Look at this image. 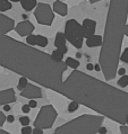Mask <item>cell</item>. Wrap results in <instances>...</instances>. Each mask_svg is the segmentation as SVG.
<instances>
[{"instance_id":"obj_9","label":"cell","mask_w":128,"mask_h":134,"mask_svg":"<svg viewBox=\"0 0 128 134\" xmlns=\"http://www.w3.org/2000/svg\"><path fill=\"white\" fill-rule=\"evenodd\" d=\"M15 31L19 36H28L29 34H32L34 32V25L29 20H24L16 25Z\"/></svg>"},{"instance_id":"obj_42","label":"cell","mask_w":128,"mask_h":134,"mask_svg":"<svg viewBox=\"0 0 128 134\" xmlns=\"http://www.w3.org/2000/svg\"><path fill=\"white\" fill-rule=\"evenodd\" d=\"M10 1H13V2H19V1H22V0H10Z\"/></svg>"},{"instance_id":"obj_31","label":"cell","mask_w":128,"mask_h":134,"mask_svg":"<svg viewBox=\"0 0 128 134\" xmlns=\"http://www.w3.org/2000/svg\"><path fill=\"white\" fill-rule=\"evenodd\" d=\"M125 73H126V69H125V68H118L117 74H119V76H124Z\"/></svg>"},{"instance_id":"obj_24","label":"cell","mask_w":128,"mask_h":134,"mask_svg":"<svg viewBox=\"0 0 128 134\" xmlns=\"http://www.w3.org/2000/svg\"><path fill=\"white\" fill-rule=\"evenodd\" d=\"M117 83H118V86H119V87H121V88L127 87V86H128V76H125V74L121 76V78L118 80V82H117Z\"/></svg>"},{"instance_id":"obj_14","label":"cell","mask_w":128,"mask_h":134,"mask_svg":"<svg viewBox=\"0 0 128 134\" xmlns=\"http://www.w3.org/2000/svg\"><path fill=\"white\" fill-rule=\"evenodd\" d=\"M53 12L60 15V16H66L68 14V6L65 2L57 0V1L53 2Z\"/></svg>"},{"instance_id":"obj_20","label":"cell","mask_w":128,"mask_h":134,"mask_svg":"<svg viewBox=\"0 0 128 134\" xmlns=\"http://www.w3.org/2000/svg\"><path fill=\"white\" fill-rule=\"evenodd\" d=\"M49 41L47 37H44L42 35H37V45L41 46V47H46L48 45Z\"/></svg>"},{"instance_id":"obj_1","label":"cell","mask_w":128,"mask_h":134,"mask_svg":"<svg viewBox=\"0 0 128 134\" xmlns=\"http://www.w3.org/2000/svg\"><path fill=\"white\" fill-rule=\"evenodd\" d=\"M58 94L121 125L127 124L128 92L75 69L62 81Z\"/></svg>"},{"instance_id":"obj_3","label":"cell","mask_w":128,"mask_h":134,"mask_svg":"<svg viewBox=\"0 0 128 134\" xmlns=\"http://www.w3.org/2000/svg\"><path fill=\"white\" fill-rule=\"evenodd\" d=\"M127 16L128 0H110L99 58V64L107 81L114 80L117 76L127 26Z\"/></svg>"},{"instance_id":"obj_6","label":"cell","mask_w":128,"mask_h":134,"mask_svg":"<svg viewBox=\"0 0 128 134\" xmlns=\"http://www.w3.org/2000/svg\"><path fill=\"white\" fill-rule=\"evenodd\" d=\"M58 117V113L52 105H44L41 107V109L37 114L34 121V127L41 129H51L55 121Z\"/></svg>"},{"instance_id":"obj_40","label":"cell","mask_w":128,"mask_h":134,"mask_svg":"<svg viewBox=\"0 0 128 134\" xmlns=\"http://www.w3.org/2000/svg\"><path fill=\"white\" fill-rule=\"evenodd\" d=\"M97 1H100V0H90V2H91V3H95Z\"/></svg>"},{"instance_id":"obj_25","label":"cell","mask_w":128,"mask_h":134,"mask_svg":"<svg viewBox=\"0 0 128 134\" xmlns=\"http://www.w3.org/2000/svg\"><path fill=\"white\" fill-rule=\"evenodd\" d=\"M120 60L128 64V47L124 50V52L121 53V55H120Z\"/></svg>"},{"instance_id":"obj_43","label":"cell","mask_w":128,"mask_h":134,"mask_svg":"<svg viewBox=\"0 0 128 134\" xmlns=\"http://www.w3.org/2000/svg\"><path fill=\"white\" fill-rule=\"evenodd\" d=\"M126 121H127V125H128V117H127V120H126Z\"/></svg>"},{"instance_id":"obj_37","label":"cell","mask_w":128,"mask_h":134,"mask_svg":"<svg viewBox=\"0 0 128 134\" xmlns=\"http://www.w3.org/2000/svg\"><path fill=\"white\" fill-rule=\"evenodd\" d=\"M99 133H107V130H105V127H103V126H101L99 130Z\"/></svg>"},{"instance_id":"obj_32","label":"cell","mask_w":128,"mask_h":134,"mask_svg":"<svg viewBox=\"0 0 128 134\" xmlns=\"http://www.w3.org/2000/svg\"><path fill=\"white\" fill-rule=\"evenodd\" d=\"M33 133H34V134H42L43 133V129H41V127H34V130H33Z\"/></svg>"},{"instance_id":"obj_35","label":"cell","mask_w":128,"mask_h":134,"mask_svg":"<svg viewBox=\"0 0 128 134\" xmlns=\"http://www.w3.org/2000/svg\"><path fill=\"white\" fill-rule=\"evenodd\" d=\"M86 69H87V70H90V71H91V70H93V69H94V65L92 64V63H88V64L86 65Z\"/></svg>"},{"instance_id":"obj_15","label":"cell","mask_w":128,"mask_h":134,"mask_svg":"<svg viewBox=\"0 0 128 134\" xmlns=\"http://www.w3.org/2000/svg\"><path fill=\"white\" fill-rule=\"evenodd\" d=\"M103 43V37L101 35H92L86 38V45L88 47H97L101 46Z\"/></svg>"},{"instance_id":"obj_17","label":"cell","mask_w":128,"mask_h":134,"mask_svg":"<svg viewBox=\"0 0 128 134\" xmlns=\"http://www.w3.org/2000/svg\"><path fill=\"white\" fill-rule=\"evenodd\" d=\"M12 8V2L10 0H0V12L3 13L6 10H9Z\"/></svg>"},{"instance_id":"obj_27","label":"cell","mask_w":128,"mask_h":134,"mask_svg":"<svg viewBox=\"0 0 128 134\" xmlns=\"http://www.w3.org/2000/svg\"><path fill=\"white\" fill-rule=\"evenodd\" d=\"M22 134H31V133H33V131H32V129L29 127L28 125H25L23 129H22Z\"/></svg>"},{"instance_id":"obj_29","label":"cell","mask_w":128,"mask_h":134,"mask_svg":"<svg viewBox=\"0 0 128 134\" xmlns=\"http://www.w3.org/2000/svg\"><path fill=\"white\" fill-rule=\"evenodd\" d=\"M31 108H32V107L27 104V105H24L23 107H22V110H23L24 113H29V110H31Z\"/></svg>"},{"instance_id":"obj_10","label":"cell","mask_w":128,"mask_h":134,"mask_svg":"<svg viewBox=\"0 0 128 134\" xmlns=\"http://www.w3.org/2000/svg\"><path fill=\"white\" fill-rule=\"evenodd\" d=\"M0 28H1V35H6L8 32L15 28V20L9 18L6 15H0Z\"/></svg>"},{"instance_id":"obj_11","label":"cell","mask_w":128,"mask_h":134,"mask_svg":"<svg viewBox=\"0 0 128 134\" xmlns=\"http://www.w3.org/2000/svg\"><path fill=\"white\" fill-rule=\"evenodd\" d=\"M15 102H16V95H15V91L13 88L1 90V92H0V105L3 106Z\"/></svg>"},{"instance_id":"obj_38","label":"cell","mask_w":128,"mask_h":134,"mask_svg":"<svg viewBox=\"0 0 128 134\" xmlns=\"http://www.w3.org/2000/svg\"><path fill=\"white\" fill-rule=\"evenodd\" d=\"M94 69H95L96 71H101V65L100 64H96L95 66H94Z\"/></svg>"},{"instance_id":"obj_13","label":"cell","mask_w":128,"mask_h":134,"mask_svg":"<svg viewBox=\"0 0 128 134\" xmlns=\"http://www.w3.org/2000/svg\"><path fill=\"white\" fill-rule=\"evenodd\" d=\"M66 35L65 33H57L55 38V46L57 47V50L62 52L63 54H66L68 52V47L66 45Z\"/></svg>"},{"instance_id":"obj_21","label":"cell","mask_w":128,"mask_h":134,"mask_svg":"<svg viewBox=\"0 0 128 134\" xmlns=\"http://www.w3.org/2000/svg\"><path fill=\"white\" fill-rule=\"evenodd\" d=\"M26 42L29 45H37V35L29 34L28 36H26Z\"/></svg>"},{"instance_id":"obj_23","label":"cell","mask_w":128,"mask_h":134,"mask_svg":"<svg viewBox=\"0 0 128 134\" xmlns=\"http://www.w3.org/2000/svg\"><path fill=\"white\" fill-rule=\"evenodd\" d=\"M81 104L76 102V100H71L70 104H69V106H68V110L70 111V113H74V111H76L78 109V107H80Z\"/></svg>"},{"instance_id":"obj_2","label":"cell","mask_w":128,"mask_h":134,"mask_svg":"<svg viewBox=\"0 0 128 134\" xmlns=\"http://www.w3.org/2000/svg\"><path fill=\"white\" fill-rule=\"evenodd\" d=\"M0 40V65L26 77L33 82L57 91L68 68L66 62H58L43 51L32 47L7 35Z\"/></svg>"},{"instance_id":"obj_34","label":"cell","mask_w":128,"mask_h":134,"mask_svg":"<svg viewBox=\"0 0 128 134\" xmlns=\"http://www.w3.org/2000/svg\"><path fill=\"white\" fill-rule=\"evenodd\" d=\"M7 121H8L9 123H13V122L15 121V117L13 116V115H9V116L7 117Z\"/></svg>"},{"instance_id":"obj_22","label":"cell","mask_w":128,"mask_h":134,"mask_svg":"<svg viewBox=\"0 0 128 134\" xmlns=\"http://www.w3.org/2000/svg\"><path fill=\"white\" fill-rule=\"evenodd\" d=\"M27 78L26 77H22L19 81H18V86H17V89L18 90H23L24 88H26V86H27Z\"/></svg>"},{"instance_id":"obj_41","label":"cell","mask_w":128,"mask_h":134,"mask_svg":"<svg viewBox=\"0 0 128 134\" xmlns=\"http://www.w3.org/2000/svg\"><path fill=\"white\" fill-rule=\"evenodd\" d=\"M0 134H7V132L3 131V130H1V131H0Z\"/></svg>"},{"instance_id":"obj_18","label":"cell","mask_w":128,"mask_h":134,"mask_svg":"<svg viewBox=\"0 0 128 134\" xmlns=\"http://www.w3.org/2000/svg\"><path fill=\"white\" fill-rule=\"evenodd\" d=\"M66 64L68 66H70L71 69L75 70L80 66V62H78L77 60H75V59H73V58H67L66 59Z\"/></svg>"},{"instance_id":"obj_16","label":"cell","mask_w":128,"mask_h":134,"mask_svg":"<svg viewBox=\"0 0 128 134\" xmlns=\"http://www.w3.org/2000/svg\"><path fill=\"white\" fill-rule=\"evenodd\" d=\"M21 5L24 8V10L29 12V10H33L34 8H36L37 3H36V0H22Z\"/></svg>"},{"instance_id":"obj_5","label":"cell","mask_w":128,"mask_h":134,"mask_svg":"<svg viewBox=\"0 0 128 134\" xmlns=\"http://www.w3.org/2000/svg\"><path fill=\"white\" fill-rule=\"evenodd\" d=\"M65 35L67 41L73 44L76 49H81L84 41V31L83 26L75 19H68L65 25Z\"/></svg>"},{"instance_id":"obj_8","label":"cell","mask_w":128,"mask_h":134,"mask_svg":"<svg viewBox=\"0 0 128 134\" xmlns=\"http://www.w3.org/2000/svg\"><path fill=\"white\" fill-rule=\"evenodd\" d=\"M21 96L27 99H36L42 97V92L39 87H36L34 85H27L26 88L23 90H21Z\"/></svg>"},{"instance_id":"obj_33","label":"cell","mask_w":128,"mask_h":134,"mask_svg":"<svg viewBox=\"0 0 128 134\" xmlns=\"http://www.w3.org/2000/svg\"><path fill=\"white\" fill-rule=\"evenodd\" d=\"M28 105L32 107V108H35V107L37 106V103L35 102V100H29V103H28Z\"/></svg>"},{"instance_id":"obj_12","label":"cell","mask_w":128,"mask_h":134,"mask_svg":"<svg viewBox=\"0 0 128 134\" xmlns=\"http://www.w3.org/2000/svg\"><path fill=\"white\" fill-rule=\"evenodd\" d=\"M83 31H84V35L85 37L92 36L95 34V28H96V21L93 20V19H90V18H86L83 21Z\"/></svg>"},{"instance_id":"obj_26","label":"cell","mask_w":128,"mask_h":134,"mask_svg":"<svg viewBox=\"0 0 128 134\" xmlns=\"http://www.w3.org/2000/svg\"><path fill=\"white\" fill-rule=\"evenodd\" d=\"M19 123L23 126H25V125H29V118L27 117V116H23V117H21L19 118Z\"/></svg>"},{"instance_id":"obj_39","label":"cell","mask_w":128,"mask_h":134,"mask_svg":"<svg viewBox=\"0 0 128 134\" xmlns=\"http://www.w3.org/2000/svg\"><path fill=\"white\" fill-rule=\"evenodd\" d=\"M125 35L128 37V24H127V26H126V31H125Z\"/></svg>"},{"instance_id":"obj_19","label":"cell","mask_w":128,"mask_h":134,"mask_svg":"<svg viewBox=\"0 0 128 134\" xmlns=\"http://www.w3.org/2000/svg\"><path fill=\"white\" fill-rule=\"evenodd\" d=\"M51 57H52V59H53L55 61L61 62L62 59H63V53H62V52H60L59 50H55L53 52H52Z\"/></svg>"},{"instance_id":"obj_4","label":"cell","mask_w":128,"mask_h":134,"mask_svg":"<svg viewBox=\"0 0 128 134\" xmlns=\"http://www.w3.org/2000/svg\"><path fill=\"white\" fill-rule=\"evenodd\" d=\"M103 115L84 114L56 129V134H95L103 124Z\"/></svg>"},{"instance_id":"obj_30","label":"cell","mask_w":128,"mask_h":134,"mask_svg":"<svg viewBox=\"0 0 128 134\" xmlns=\"http://www.w3.org/2000/svg\"><path fill=\"white\" fill-rule=\"evenodd\" d=\"M120 132H121L122 134H128V126L121 125L120 126Z\"/></svg>"},{"instance_id":"obj_7","label":"cell","mask_w":128,"mask_h":134,"mask_svg":"<svg viewBox=\"0 0 128 134\" xmlns=\"http://www.w3.org/2000/svg\"><path fill=\"white\" fill-rule=\"evenodd\" d=\"M34 17L39 24L50 26L55 19L53 9L48 3L40 2V3H37L36 8L34 10Z\"/></svg>"},{"instance_id":"obj_28","label":"cell","mask_w":128,"mask_h":134,"mask_svg":"<svg viewBox=\"0 0 128 134\" xmlns=\"http://www.w3.org/2000/svg\"><path fill=\"white\" fill-rule=\"evenodd\" d=\"M6 116H5V114L2 113V110L0 111V127H2L3 124H5V122H6Z\"/></svg>"},{"instance_id":"obj_36","label":"cell","mask_w":128,"mask_h":134,"mask_svg":"<svg viewBox=\"0 0 128 134\" xmlns=\"http://www.w3.org/2000/svg\"><path fill=\"white\" fill-rule=\"evenodd\" d=\"M3 110H6V111H9V110H10L9 104H7V105H3Z\"/></svg>"}]
</instances>
